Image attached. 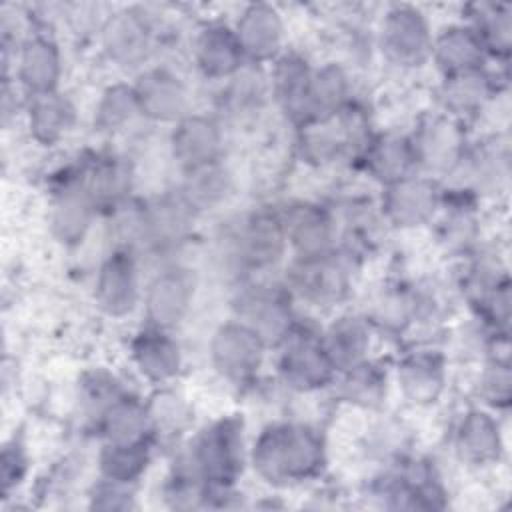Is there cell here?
<instances>
[{"mask_svg": "<svg viewBox=\"0 0 512 512\" xmlns=\"http://www.w3.org/2000/svg\"><path fill=\"white\" fill-rule=\"evenodd\" d=\"M322 460V440L302 424L268 426L252 450L254 470L272 484L304 480L318 472Z\"/></svg>", "mask_w": 512, "mask_h": 512, "instance_id": "6da1fadb", "label": "cell"}, {"mask_svg": "<svg viewBox=\"0 0 512 512\" xmlns=\"http://www.w3.org/2000/svg\"><path fill=\"white\" fill-rule=\"evenodd\" d=\"M240 432L234 420L204 428L192 446V464L200 478L214 486L230 484L240 470Z\"/></svg>", "mask_w": 512, "mask_h": 512, "instance_id": "7a4b0ae2", "label": "cell"}, {"mask_svg": "<svg viewBox=\"0 0 512 512\" xmlns=\"http://www.w3.org/2000/svg\"><path fill=\"white\" fill-rule=\"evenodd\" d=\"M266 342L248 324H222L210 342V358L214 368L232 382L248 380L262 364Z\"/></svg>", "mask_w": 512, "mask_h": 512, "instance_id": "3957f363", "label": "cell"}, {"mask_svg": "<svg viewBox=\"0 0 512 512\" xmlns=\"http://www.w3.org/2000/svg\"><path fill=\"white\" fill-rule=\"evenodd\" d=\"M382 50L396 64H422L432 54V36L424 14L412 6H394L382 24Z\"/></svg>", "mask_w": 512, "mask_h": 512, "instance_id": "277c9868", "label": "cell"}, {"mask_svg": "<svg viewBox=\"0 0 512 512\" xmlns=\"http://www.w3.org/2000/svg\"><path fill=\"white\" fill-rule=\"evenodd\" d=\"M196 278L188 268L174 266L160 272L146 290V316L154 328H174L190 310Z\"/></svg>", "mask_w": 512, "mask_h": 512, "instance_id": "5b68a950", "label": "cell"}, {"mask_svg": "<svg viewBox=\"0 0 512 512\" xmlns=\"http://www.w3.org/2000/svg\"><path fill=\"white\" fill-rule=\"evenodd\" d=\"M140 114L156 122H178L186 116L188 90L178 76L164 68H152L140 74L132 86Z\"/></svg>", "mask_w": 512, "mask_h": 512, "instance_id": "8992f818", "label": "cell"}, {"mask_svg": "<svg viewBox=\"0 0 512 512\" xmlns=\"http://www.w3.org/2000/svg\"><path fill=\"white\" fill-rule=\"evenodd\" d=\"M334 370L336 368L322 340L306 334L292 336L280 358V372L284 380L298 390H314L328 384Z\"/></svg>", "mask_w": 512, "mask_h": 512, "instance_id": "52a82bcc", "label": "cell"}, {"mask_svg": "<svg viewBox=\"0 0 512 512\" xmlns=\"http://www.w3.org/2000/svg\"><path fill=\"white\" fill-rule=\"evenodd\" d=\"M138 300V272L130 254L118 250L106 258L96 278V302L110 316L128 314Z\"/></svg>", "mask_w": 512, "mask_h": 512, "instance_id": "ba28073f", "label": "cell"}, {"mask_svg": "<svg viewBox=\"0 0 512 512\" xmlns=\"http://www.w3.org/2000/svg\"><path fill=\"white\" fill-rule=\"evenodd\" d=\"M222 136L216 122L204 116H184L172 132V154L186 170H196L218 162Z\"/></svg>", "mask_w": 512, "mask_h": 512, "instance_id": "9c48e42d", "label": "cell"}, {"mask_svg": "<svg viewBox=\"0 0 512 512\" xmlns=\"http://www.w3.org/2000/svg\"><path fill=\"white\" fill-rule=\"evenodd\" d=\"M438 206V190L432 180L406 176L388 184L384 194V210L396 226L412 228L432 218Z\"/></svg>", "mask_w": 512, "mask_h": 512, "instance_id": "30bf717a", "label": "cell"}, {"mask_svg": "<svg viewBox=\"0 0 512 512\" xmlns=\"http://www.w3.org/2000/svg\"><path fill=\"white\" fill-rule=\"evenodd\" d=\"M234 34L244 56L254 60H268L280 48L284 24L274 6L250 4L238 18Z\"/></svg>", "mask_w": 512, "mask_h": 512, "instance_id": "8fae6325", "label": "cell"}, {"mask_svg": "<svg viewBox=\"0 0 512 512\" xmlns=\"http://www.w3.org/2000/svg\"><path fill=\"white\" fill-rule=\"evenodd\" d=\"M102 38L108 56L120 66L140 64L150 50V26L132 10L114 14L106 22Z\"/></svg>", "mask_w": 512, "mask_h": 512, "instance_id": "7c38bea8", "label": "cell"}, {"mask_svg": "<svg viewBox=\"0 0 512 512\" xmlns=\"http://www.w3.org/2000/svg\"><path fill=\"white\" fill-rule=\"evenodd\" d=\"M60 52L48 38L36 36L22 44L18 56V80L32 96L50 94L60 80Z\"/></svg>", "mask_w": 512, "mask_h": 512, "instance_id": "4fadbf2b", "label": "cell"}, {"mask_svg": "<svg viewBox=\"0 0 512 512\" xmlns=\"http://www.w3.org/2000/svg\"><path fill=\"white\" fill-rule=\"evenodd\" d=\"M132 358L142 376L152 382L174 378L182 364L178 344L162 328L154 326L136 336L132 342Z\"/></svg>", "mask_w": 512, "mask_h": 512, "instance_id": "5bb4252c", "label": "cell"}, {"mask_svg": "<svg viewBox=\"0 0 512 512\" xmlns=\"http://www.w3.org/2000/svg\"><path fill=\"white\" fill-rule=\"evenodd\" d=\"M286 240L284 222L272 212H258L240 234V254L248 264L262 268L282 256Z\"/></svg>", "mask_w": 512, "mask_h": 512, "instance_id": "9a60e30c", "label": "cell"}, {"mask_svg": "<svg viewBox=\"0 0 512 512\" xmlns=\"http://www.w3.org/2000/svg\"><path fill=\"white\" fill-rule=\"evenodd\" d=\"M286 238L298 252L300 260L326 256L332 242V224L330 218L316 206H298L294 208L286 222Z\"/></svg>", "mask_w": 512, "mask_h": 512, "instance_id": "2e32d148", "label": "cell"}, {"mask_svg": "<svg viewBox=\"0 0 512 512\" xmlns=\"http://www.w3.org/2000/svg\"><path fill=\"white\" fill-rule=\"evenodd\" d=\"M242 48L234 30L214 24L208 26L196 42V62L210 78H226L242 64Z\"/></svg>", "mask_w": 512, "mask_h": 512, "instance_id": "e0dca14e", "label": "cell"}, {"mask_svg": "<svg viewBox=\"0 0 512 512\" xmlns=\"http://www.w3.org/2000/svg\"><path fill=\"white\" fill-rule=\"evenodd\" d=\"M242 322L268 342H282L290 336V308L282 296L274 292H252L240 306Z\"/></svg>", "mask_w": 512, "mask_h": 512, "instance_id": "ac0fdd59", "label": "cell"}, {"mask_svg": "<svg viewBox=\"0 0 512 512\" xmlns=\"http://www.w3.org/2000/svg\"><path fill=\"white\" fill-rule=\"evenodd\" d=\"M348 82L338 66H324L310 76L296 116L302 120H326L346 100Z\"/></svg>", "mask_w": 512, "mask_h": 512, "instance_id": "d6986e66", "label": "cell"}, {"mask_svg": "<svg viewBox=\"0 0 512 512\" xmlns=\"http://www.w3.org/2000/svg\"><path fill=\"white\" fill-rule=\"evenodd\" d=\"M484 44L474 28L452 26L440 34L436 44H432L434 58L438 66L450 76L470 70H480L484 60Z\"/></svg>", "mask_w": 512, "mask_h": 512, "instance_id": "ffe728a7", "label": "cell"}, {"mask_svg": "<svg viewBox=\"0 0 512 512\" xmlns=\"http://www.w3.org/2000/svg\"><path fill=\"white\" fill-rule=\"evenodd\" d=\"M456 448L460 458L472 464H486L498 458L502 440L496 420L482 410L468 412L460 422L456 434Z\"/></svg>", "mask_w": 512, "mask_h": 512, "instance_id": "44dd1931", "label": "cell"}, {"mask_svg": "<svg viewBox=\"0 0 512 512\" xmlns=\"http://www.w3.org/2000/svg\"><path fill=\"white\" fill-rule=\"evenodd\" d=\"M150 418L144 404L132 398H116L102 412V432L108 444H134L144 442L150 430Z\"/></svg>", "mask_w": 512, "mask_h": 512, "instance_id": "7402d4cb", "label": "cell"}, {"mask_svg": "<svg viewBox=\"0 0 512 512\" xmlns=\"http://www.w3.org/2000/svg\"><path fill=\"white\" fill-rule=\"evenodd\" d=\"M334 368H358L368 350V330L358 318H340L334 322L322 340Z\"/></svg>", "mask_w": 512, "mask_h": 512, "instance_id": "603a6c76", "label": "cell"}, {"mask_svg": "<svg viewBox=\"0 0 512 512\" xmlns=\"http://www.w3.org/2000/svg\"><path fill=\"white\" fill-rule=\"evenodd\" d=\"M30 132L42 144L60 140L74 122V108L56 92L32 98L30 106Z\"/></svg>", "mask_w": 512, "mask_h": 512, "instance_id": "cb8c5ba5", "label": "cell"}, {"mask_svg": "<svg viewBox=\"0 0 512 512\" xmlns=\"http://www.w3.org/2000/svg\"><path fill=\"white\" fill-rule=\"evenodd\" d=\"M228 190L230 176L218 162H214L188 172L180 200L186 204L190 212L212 210L226 198Z\"/></svg>", "mask_w": 512, "mask_h": 512, "instance_id": "d4e9b609", "label": "cell"}, {"mask_svg": "<svg viewBox=\"0 0 512 512\" xmlns=\"http://www.w3.org/2000/svg\"><path fill=\"white\" fill-rule=\"evenodd\" d=\"M398 378L410 400L434 402L444 382L442 362L434 354H414L402 362Z\"/></svg>", "mask_w": 512, "mask_h": 512, "instance_id": "484cf974", "label": "cell"}, {"mask_svg": "<svg viewBox=\"0 0 512 512\" xmlns=\"http://www.w3.org/2000/svg\"><path fill=\"white\" fill-rule=\"evenodd\" d=\"M90 194L92 192H84L80 188H66L56 200L52 226L62 242H78L88 230L92 214Z\"/></svg>", "mask_w": 512, "mask_h": 512, "instance_id": "4316f807", "label": "cell"}, {"mask_svg": "<svg viewBox=\"0 0 512 512\" xmlns=\"http://www.w3.org/2000/svg\"><path fill=\"white\" fill-rule=\"evenodd\" d=\"M416 162L414 146L404 138L386 136L374 144L368 156V166L372 174L386 186L408 176L410 166Z\"/></svg>", "mask_w": 512, "mask_h": 512, "instance_id": "83f0119b", "label": "cell"}, {"mask_svg": "<svg viewBox=\"0 0 512 512\" xmlns=\"http://www.w3.org/2000/svg\"><path fill=\"white\" fill-rule=\"evenodd\" d=\"M296 278L300 290L314 300H332L346 290L344 272L328 256L300 260Z\"/></svg>", "mask_w": 512, "mask_h": 512, "instance_id": "f1b7e54d", "label": "cell"}, {"mask_svg": "<svg viewBox=\"0 0 512 512\" xmlns=\"http://www.w3.org/2000/svg\"><path fill=\"white\" fill-rule=\"evenodd\" d=\"M150 454L144 442L108 444L100 454V470L106 480L118 484L134 482L148 466Z\"/></svg>", "mask_w": 512, "mask_h": 512, "instance_id": "f546056e", "label": "cell"}, {"mask_svg": "<svg viewBox=\"0 0 512 512\" xmlns=\"http://www.w3.org/2000/svg\"><path fill=\"white\" fill-rule=\"evenodd\" d=\"M486 94H488V86L480 70L446 76L444 100H446V106L454 112L476 110L482 104Z\"/></svg>", "mask_w": 512, "mask_h": 512, "instance_id": "4dcf8cb0", "label": "cell"}, {"mask_svg": "<svg viewBox=\"0 0 512 512\" xmlns=\"http://www.w3.org/2000/svg\"><path fill=\"white\" fill-rule=\"evenodd\" d=\"M310 76H312V72L308 70L306 62L298 56H284L276 64L274 84H276L278 96L284 100L286 108L292 114L298 112V106L304 98Z\"/></svg>", "mask_w": 512, "mask_h": 512, "instance_id": "1f68e13d", "label": "cell"}, {"mask_svg": "<svg viewBox=\"0 0 512 512\" xmlns=\"http://www.w3.org/2000/svg\"><path fill=\"white\" fill-rule=\"evenodd\" d=\"M138 110V100L132 86L116 84L110 86L98 104L96 110V124L100 130H116L124 122H128Z\"/></svg>", "mask_w": 512, "mask_h": 512, "instance_id": "d6a6232c", "label": "cell"}, {"mask_svg": "<svg viewBox=\"0 0 512 512\" xmlns=\"http://www.w3.org/2000/svg\"><path fill=\"white\" fill-rule=\"evenodd\" d=\"M476 28L474 32L480 36L484 48H502L508 50L510 44V14L508 6L480 4L476 6Z\"/></svg>", "mask_w": 512, "mask_h": 512, "instance_id": "836d02e7", "label": "cell"}, {"mask_svg": "<svg viewBox=\"0 0 512 512\" xmlns=\"http://www.w3.org/2000/svg\"><path fill=\"white\" fill-rule=\"evenodd\" d=\"M416 156L426 160L430 166L448 164L456 152H458V138L450 124L436 122L432 128H428L420 140L418 146H414Z\"/></svg>", "mask_w": 512, "mask_h": 512, "instance_id": "e575fe53", "label": "cell"}, {"mask_svg": "<svg viewBox=\"0 0 512 512\" xmlns=\"http://www.w3.org/2000/svg\"><path fill=\"white\" fill-rule=\"evenodd\" d=\"M146 410H148L150 426H156V428L174 430L186 422V412H184L182 400L170 392L156 394L152 398V402L146 406Z\"/></svg>", "mask_w": 512, "mask_h": 512, "instance_id": "d590c367", "label": "cell"}, {"mask_svg": "<svg viewBox=\"0 0 512 512\" xmlns=\"http://www.w3.org/2000/svg\"><path fill=\"white\" fill-rule=\"evenodd\" d=\"M510 368L506 360H496L490 370L484 376V390L486 396L496 404V406H506L510 400Z\"/></svg>", "mask_w": 512, "mask_h": 512, "instance_id": "8d00e7d4", "label": "cell"}, {"mask_svg": "<svg viewBox=\"0 0 512 512\" xmlns=\"http://www.w3.org/2000/svg\"><path fill=\"white\" fill-rule=\"evenodd\" d=\"M126 484H118L112 480H106V484L98 486L92 496V506L98 510H128L134 508L132 496L122 490Z\"/></svg>", "mask_w": 512, "mask_h": 512, "instance_id": "74e56055", "label": "cell"}, {"mask_svg": "<svg viewBox=\"0 0 512 512\" xmlns=\"http://www.w3.org/2000/svg\"><path fill=\"white\" fill-rule=\"evenodd\" d=\"M26 470V458L22 454V450L14 444V446H6L2 452V482L4 488L8 490L12 484H18L20 478L24 476Z\"/></svg>", "mask_w": 512, "mask_h": 512, "instance_id": "f35d334b", "label": "cell"}]
</instances>
